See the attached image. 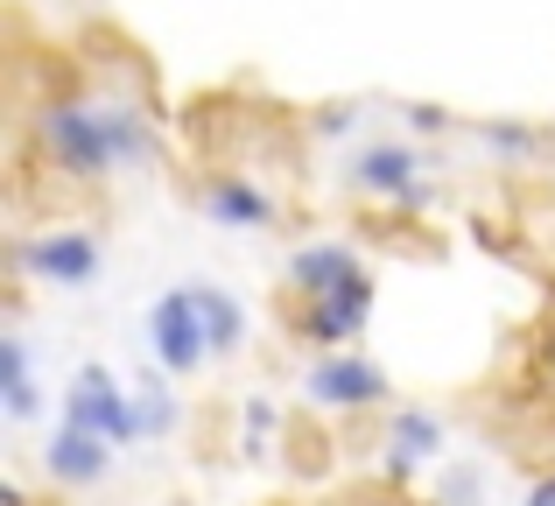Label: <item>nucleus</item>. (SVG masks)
I'll return each instance as SVG.
<instances>
[{
	"mask_svg": "<svg viewBox=\"0 0 555 506\" xmlns=\"http://www.w3.org/2000/svg\"><path fill=\"white\" fill-rule=\"evenodd\" d=\"M359 254L345 247V239H317V247H302L296 260H288V288H296L302 302H317V296H331V288H345V282H359Z\"/></svg>",
	"mask_w": 555,
	"mask_h": 506,
	"instance_id": "9",
	"label": "nucleus"
},
{
	"mask_svg": "<svg viewBox=\"0 0 555 506\" xmlns=\"http://www.w3.org/2000/svg\"><path fill=\"white\" fill-rule=\"evenodd\" d=\"M0 394H8L14 423H28V415L42 408V387H36V373H28V338H0Z\"/></svg>",
	"mask_w": 555,
	"mask_h": 506,
	"instance_id": "13",
	"label": "nucleus"
},
{
	"mask_svg": "<svg viewBox=\"0 0 555 506\" xmlns=\"http://www.w3.org/2000/svg\"><path fill=\"white\" fill-rule=\"evenodd\" d=\"M528 506H555V471H548V479H542V485L528 493Z\"/></svg>",
	"mask_w": 555,
	"mask_h": 506,
	"instance_id": "20",
	"label": "nucleus"
},
{
	"mask_svg": "<svg viewBox=\"0 0 555 506\" xmlns=\"http://www.w3.org/2000/svg\"><path fill=\"white\" fill-rule=\"evenodd\" d=\"M408 120H415L422 134H436V127H450V113H436V106H408Z\"/></svg>",
	"mask_w": 555,
	"mask_h": 506,
	"instance_id": "19",
	"label": "nucleus"
},
{
	"mask_svg": "<svg viewBox=\"0 0 555 506\" xmlns=\"http://www.w3.org/2000/svg\"><path fill=\"white\" fill-rule=\"evenodd\" d=\"M352 183L366 197H393V205H429V183H422V155L401 148V141H379V148H366L352 163Z\"/></svg>",
	"mask_w": 555,
	"mask_h": 506,
	"instance_id": "7",
	"label": "nucleus"
},
{
	"mask_svg": "<svg viewBox=\"0 0 555 506\" xmlns=\"http://www.w3.org/2000/svg\"><path fill=\"white\" fill-rule=\"evenodd\" d=\"M310 401H317V408H338V415L379 408V401H387V373H379L373 359L331 352V359H317V366H310Z\"/></svg>",
	"mask_w": 555,
	"mask_h": 506,
	"instance_id": "6",
	"label": "nucleus"
},
{
	"mask_svg": "<svg viewBox=\"0 0 555 506\" xmlns=\"http://www.w3.org/2000/svg\"><path fill=\"white\" fill-rule=\"evenodd\" d=\"M42 471H50L56 485H99L113 471V443L106 437H85V429H56L50 443H42Z\"/></svg>",
	"mask_w": 555,
	"mask_h": 506,
	"instance_id": "8",
	"label": "nucleus"
},
{
	"mask_svg": "<svg viewBox=\"0 0 555 506\" xmlns=\"http://www.w3.org/2000/svg\"><path fill=\"white\" fill-rule=\"evenodd\" d=\"M204 211H211L218 225H232V233H254V225L274 219V197L260 191V183H246L240 169H225V177L204 191Z\"/></svg>",
	"mask_w": 555,
	"mask_h": 506,
	"instance_id": "11",
	"label": "nucleus"
},
{
	"mask_svg": "<svg viewBox=\"0 0 555 506\" xmlns=\"http://www.w3.org/2000/svg\"><path fill=\"white\" fill-rule=\"evenodd\" d=\"M436 451H443V423H436L429 408H393V423H387V479H408V471L429 465Z\"/></svg>",
	"mask_w": 555,
	"mask_h": 506,
	"instance_id": "10",
	"label": "nucleus"
},
{
	"mask_svg": "<svg viewBox=\"0 0 555 506\" xmlns=\"http://www.w3.org/2000/svg\"><path fill=\"white\" fill-rule=\"evenodd\" d=\"M190 296H197V316H204V338H211V352H240V345H246V310H240V296H225V288H211V282H197Z\"/></svg>",
	"mask_w": 555,
	"mask_h": 506,
	"instance_id": "12",
	"label": "nucleus"
},
{
	"mask_svg": "<svg viewBox=\"0 0 555 506\" xmlns=\"http://www.w3.org/2000/svg\"><path fill=\"white\" fill-rule=\"evenodd\" d=\"M366 316H373V274H359V282H345V288H331V296H317V302H302V338L310 345H324V352H345V345L366 330Z\"/></svg>",
	"mask_w": 555,
	"mask_h": 506,
	"instance_id": "5",
	"label": "nucleus"
},
{
	"mask_svg": "<svg viewBox=\"0 0 555 506\" xmlns=\"http://www.w3.org/2000/svg\"><path fill=\"white\" fill-rule=\"evenodd\" d=\"M352 120H359L352 106H331V113H324V120H317V127H324V134H352Z\"/></svg>",
	"mask_w": 555,
	"mask_h": 506,
	"instance_id": "18",
	"label": "nucleus"
},
{
	"mask_svg": "<svg viewBox=\"0 0 555 506\" xmlns=\"http://www.w3.org/2000/svg\"><path fill=\"white\" fill-rule=\"evenodd\" d=\"M478 141H486V148H500V155H520V163L542 148V134H534V127H478Z\"/></svg>",
	"mask_w": 555,
	"mask_h": 506,
	"instance_id": "16",
	"label": "nucleus"
},
{
	"mask_svg": "<svg viewBox=\"0 0 555 506\" xmlns=\"http://www.w3.org/2000/svg\"><path fill=\"white\" fill-rule=\"evenodd\" d=\"M64 423L85 429V437H106L113 451H120V443H141L134 394H127L106 366H78V373H70V387H64Z\"/></svg>",
	"mask_w": 555,
	"mask_h": 506,
	"instance_id": "2",
	"label": "nucleus"
},
{
	"mask_svg": "<svg viewBox=\"0 0 555 506\" xmlns=\"http://www.w3.org/2000/svg\"><path fill=\"white\" fill-rule=\"evenodd\" d=\"M36 141L70 183H106L113 169H134L149 155V120L134 106H92V99H50L36 106Z\"/></svg>",
	"mask_w": 555,
	"mask_h": 506,
	"instance_id": "1",
	"label": "nucleus"
},
{
	"mask_svg": "<svg viewBox=\"0 0 555 506\" xmlns=\"http://www.w3.org/2000/svg\"><path fill=\"white\" fill-rule=\"evenodd\" d=\"M14 260H22L28 282L85 288L99 274V239L78 233V225H50V233H22V239H14Z\"/></svg>",
	"mask_w": 555,
	"mask_h": 506,
	"instance_id": "3",
	"label": "nucleus"
},
{
	"mask_svg": "<svg viewBox=\"0 0 555 506\" xmlns=\"http://www.w3.org/2000/svg\"><path fill=\"white\" fill-rule=\"evenodd\" d=\"M149 352H155V366H169V373H190L204 352H211L204 316H197V296H190V288L155 296V310H149Z\"/></svg>",
	"mask_w": 555,
	"mask_h": 506,
	"instance_id": "4",
	"label": "nucleus"
},
{
	"mask_svg": "<svg viewBox=\"0 0 555 506\" xmlns=\"http://www.w3.org/2000/svg\"><path fill=\"white\" fill-rule=\"evenodd\" d=\"M282 423V408H274L268 394H254L246 401V457H268V429Z\"/></svg>",
	"mask_w": 555,
	"mask_h": 506,
	"instance_id": "15",
	"label": "nucleus"
},
{
	"mask_svg": "<svg viewBox=\"0 0 555 506\" xmlns=\"http://www.w3.org/2000/svg\"><path fill=\"white\" fill-rule=\"evenodd\" d=\"M134 415H141V437H163V429L177 423V401L163 394V380H141L134 387Z\"/></svg>",
	"mask_w": 555,
	"mask_h": 506,
	"instance_id": "14",
	"label": "nucleus"
},
{
	"mask_svg": "<svg viewBox=\"0 0 555 506\" xmlns=\"http://www.w3.org/2000/svg\"><path fill=\"white\" fill-rule=\"evenodd\" d=\"M478 465H450V479H443V506H478Z\"/></svg>",
	"mask_w": 555,
	"mask_h": 506,
	"instance_id": "17",
	"label": "nucleus"
}]
</instances>
